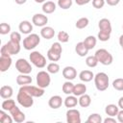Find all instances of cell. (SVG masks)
<instances>
[{
  "label": "cell",
  "mask_w": 123,
  "mask_h": 123,
  "mask_svg": "<svg viewBox=\"0 0 123 123\" xmlns=\"http://www.w3.org/2000/svg\"><path fill=\"white\" fill-rule=\"evenodd\" d=\"M29 59H30V62L37 68H43L46 65V58L38 51L31 52Z\"/></svg>",
  "instance_id": "cell-7"
},
{
  "label": "cell",
  "mask_w": 123,
  "mask_h": 123,
  "mask_svg": "<svg viewBox=\"0 0 123 123\" xmlns=\"http://www.w3.org/2000/svg\"><path fill=\"white\" fill-rule=\"evenodd\" d=\"M67 123H81V113L76 109H69L66 111Z\"/></svg>",
  "instance_id": "cell-11"
},
{
  "label": "cell",
  "mask_w": 123,
  "mask_h": 123,
  "mask_svg": "<svg viewBox=\"0 0 123 123\" xmlns=\"http://www.w3.org/2000/svg\"><path fill=\"white\" fill-rule=\"evenodd\" d=\"M16 100H17L18 104L20 106H22L23 108H31L34 105L33 96H31L29 93L22 90L21 88H19V90H18Z\"/></svg>",
  "instance_id": "cell-4"
},
{
  "label": "cell",
  "mask_w": 123,
  "mask_h": 123,
  "mask_svg": "<svg viewBox=\"0 0 123 123\" xmlns=\"http://www.w3.org/2000/svg\"><path fill=\"white\" fill-rule=\"evenodd\" d=\"M20 88L22 90L26 91L27 93H29L33 97H41L44 94V88H41L37 86H36L26 85V86H21Z\"/></svg>",
  "instance_id": "cell-10"
},
{
  "label": "cell",
  "mask_w": 123,
  "mask_h": 123,
  "mask_svg": "<svg viewBox=\"0 0 123 123\" xmlns=\"http://www.w3.org/2000/svg\"><path fill=\"white\" fill-rule=\"evenodd\" d=\"M47 71L51 74H57L60 71V65L55 62H50L49 64H47Z\"/></svg>",
  "instance_id": "cell-36"
},
{
  "label": "cell",
  "mask_w": 123,
  "mask_h": 123,
  "mask_svg": "<svg viewBox=\"0 0 123 123\" xmlns=\"http://www.w3.org/2000/svg\"><path fill=\"white\" fill-rule=\"evenodd\" d=\"M88 48L85 45L84 41H81V42H78L76 45H75V52L77 53L78 56L80 57H85L87 55L88 53Z\"/></svg>",
  "instance_id": "cell-21"
},
{
  "label": "cell",
  "mask_w": 123,
  "mask_h": 123,
  "mask_svg": "<svg viewBox=\"0 0 123 123\" xmlns=\"http://www.w3.org/2000/svg\"><path fill=\"white\" fill-rule=\"evenodd\" d=\"M20 43H16L13 42L12 40H9L6 44H4L1 47L0 50V54L1 55H16L20 52Z\"/></svg>",
  "instance_id": "cell-3"
},
{
  "label": "cell",
  "mask_w": 123,
  "mask_h": 123,
  "mask_svg": "<svg viewBox=\"0 0 123 123\" xmlns=\"http://www.w3.org/2000/svg\"><path fill=\"white\" fill-rule=\"evenodd\" d=\"M40 36L45 39H51L55 36V30L50 26H44L40 30Z\"/></svg>",
  "instance_id": "cell-19"
},
{
  "label": "cell",
  "mask_w": 123,
  "mask_h": 123,
  "mask_svg": "<svg viewBox=\"0 0 123 123\" xmlns=\"http://www.w3.org/2000/svg\"><path fill=\"white\" fill-rule=\"evenodd\" d=\"M86 91V85L84 84H77V85H74V88H73V95L75 96H81L83 94H85Z\"/></svg>",
  "instance_id": "cell-27"
},
{
  "label": "cell",
  "mask_w": 123,
  "mask_h": 123,
  "mask_svg": "<svg viewBox=\"0 0 123 123\" xmlns=\"http://www.w3.org/2000/svg\"><path fill=\"white\" fill-rule=\"evenodd\" d=\"M122 28H123V26H122Z\"/></svg>",
  "instance_id": "cell-53"
},
{
  "label": "cell",
  "mask_w": 123,
  "mask_h": 123,
  "mask_svg": "<svg viewBox=\"0 0 123 123\" xmlns=\"http://www.w3.org/2000/svg\"><path fill=\"white\" fill-rule=\"evenodd\" d=\"M27 0H14V2L18 5H22V4H25Z\"/></svg>",
  "instance_id": "cell-49"
},
{
  "label": "cell",
  "mask_w": 123,
  "mask_h": 123,
  "mask_svg": "<svg viewBox=\"0 0 123 123\" xmlns=\"http://www.w3.org/2000/svg\"><path fill=\"white\" fill-rule=\"evenodd\" d=\"M95 57L97 58L98 62L100 63H102L103 65H110L113 62V58H112V55L106 49L104 48H101V49H98L96 52H95Z\"/></svg>",
  "instance_id": "cell-5"
},
{
  "label": "cell",
  "mask_w": 123,
  "mask_h": 123,
  "mask_svg": "<svg viewBox=\"0 0 123 123\" xmlns=\"http://www.w3.org/2000/svg\"><path fill=\"white\" fill-rule=\"evenodd\" d=\"M36 80H37V86L41 87V88H46L49 86L50 83H51V78H50V75H49V72L48 71H39L37 74V77H36Z\"/></svg>",
  "instance_id": "cell-8"
},
{
  "label": "cell",
  "mask_w": 123,
  "mask_h": 123,
  "mask_svg": "<svg viewBox=\"0 0 123 123\" xmlns=\"http://www.w3.org/2000/svg\"><path fill=\"white\" fill-rule=\"evenodd\" d=\"M15 68L21 74H30L33 70L31 63L25 59H18L15 62Z\"/></svg>",
  "instance_id": "cell-9"
},
{
  "label": "cell",
  "mask_w": 123,
  "mask_h": 123,
  "mask_svg": "<svg viewBox=\"0 0 123 123\" xmlns=\"http://www.w3.org/2000/svg\"><path fill=\"white\" fill-rule=\"evenodd\" d=\"M104 123H116V119L112 116H109L106 119H104Z\"/></svg>",
  "instance_id": "cell-45"
},
{
  "label": "cell",
  "mask_w": 123,
  "mask_h": 123,
  "mask_svg": "<svg viewBox=\"0 0 123 123\" xmlns=\"http://www.w3.org/2000/svg\"><path fill=\"white\" fill-rule=\"evenodd\" d=\"M13 121V118L12 115H8L4 110L0 111V122L1 123H12Z\"/></svg>",
  "instance_id": "cell-34"
},
{
  "label": "cell",
  "mask_w": 123,
  "mask_h": 123,
  "mask_svg": "<svg viewBox=\"0 0 123 123\" xmlns=\"http://www.w3.org/2000/svg\"><path fill=\"white\" fill-rule=\"evenodd\" d=\"M112 87L115 90L122 91L123 90V79L122 78H117L112 82Z\"/></svg>",
  "instance_id": "cell-39"
},
{
  "label": "cell",
  "mask_w": 123,
  "mask_h": 123,
  "mask_svg": "<svg viewBox=\"0 0 123 123\" xmlns=\"http://www.w3.org/2000/svg\"><path fill=\"white\" fill-rule=\"evenodd\" d=\"M79 78L82 82L87 83V82H90L92 79H94V74L90 70H83L80 72Z\"/></svg>",
  "instance_id": "cell-24"
},
{
  "label": "cell",
  "mask_w": 123,
  "mask_h": 123,
  "mask_svg": "<svg viewBox=\"0 0 123 123\" xmlns=\"http://www.w3.org/2000/svg\"><path fill=\"white\" fill-rule=\"evenodd\" d=\"M73 4L72 0H58V6L62 10L69 9Z\"/></svg>",
  "instance_id": "cell-37"
},
{
  "label": "cell",
  "mask_w": 123,
  "mask_h": 123,
  "mask_svg": "<svg viewBox=\"0 0 123 123\" xmlns=\"http://www.w3.org/2000/svg\"><path fill=\"white\" fill-rule=\"evenodd\" d=\"M106 1L105 0H92V6L95 8V9H102L105 5Z\"/></svg>",
  "instance_id": "cell-43"
},
{
  "label": "cell",
  "mask_w": 123,
  "mask_h": 123,
  "mask_svg": "<svg viewBox=\"0 0 123 123\" xmlns=\"http://www.w3.org/2000/svg\"><path fill=\"white\" fill-rule=\"evenodd\" d=\"M10 113L12 115V117L13 118V121H15L16 123H22L23 121H25V114L24 112H22L19 108L17 106H14L11 111Z\"/></svg>",
  "instance_id": "cell-13"
},
{
  "label": "cell",
  "mask_w": 123,
  "mask_h": 123,
  "mask_svg": "<svg viewBox=\"0 0 123 123\" xmlns=\"http://www.w3.org/2000/svg\"><path fill=\"white\" fill-rule=\"evenodd\" d=\"M116 116H117V120H118L120 123H123V110L119 111Z\"/></svg>",
  "instance_id": "cell-47"
},
{
  "label": "cell",
  "mask_w": 123,
  "mask_h": 123,
  "mask_svg": "<svg viewBox=\"0 0 123 123\" xmlns=\"http://www.w3.org/2000/svg\"><path fill=\"white\" fill-rule=\"evenodd\" d=\"M119 44H120L121 47H123V35H121L119 37Z\"/></svg>",
  "instance_id": "cell-50"
},
{
  "label": "cell",
  "mask_w": 123,
  "mask_h": 123,
  "mask_svg": "<svg viewBox=\"0 0 123 123\" xmlns=\"http://www.w3.org/2000/svg\"><path fill=\"white\" fill-rule=\"evenodd\" d=\"M98 60H97V58L95 57V55L94 56H88V57H86V64L88 66V67H95V66H97V64H98Z\"/></svg>",
  "instance_id": "cell-33"
},
{
  "label": "cell",
  "mask_w": 123,
  "mask_h": 123,
  "mask_svg": "<svg viewBox=\"0 0 123 123\" xmlns=\"http://www.w3.org/2000/svg\"><path fill=\"white\" fill-rule=\"evenodd\" d=\"M40 42V37L37 34H29L23 39V47L26 50H33Z\"/></svg>",
  "instance_id": "cell-6"
},
{
  "label": "cell",
  "mask_w": 123,
  "mask_h": 123,
  "mask_svg": "<svg viewBox=\"0 0 123 123\" xmlns=\"http://www.w3.org/2000/svg\"><path fill=\"white\" fill-rule=\"evenodd\" d=\"M63 101H62V98L60 96V95H54L52 97H50V99L48 100V105L51 109H54V110H57L59 108L62 107Z\"/></svg>",
  "instance_id": "cell-16"
},
{
  "label": "cell",
  "mask_w": 123,
  "mask_h": 123,
  "mask_svg": "<svg viewBox=\"0 0 123 123\" xmlns=\"http://www.w3.org/2000/svg\"><path fill=\"white\" fill-rule=\"evenodd\" d=\"M41 9H42V12L46 14L52 13L56 11V4L53 1H46L43 3Z\"/></svg>",
  "instance_id": "cell-23"
},
{
  "label": "cell",
  "mask_w": 123,
  "mask_h": 123,
  "mask_svg": "<svg viewBox=\"0 0 123 123\" xmlns=\"http://www.w3.org/2000/svg\"><path fill=\"white\" fill-rule=\"evenodd\" d=\"M32 22L37 27H44L48 22V17L43 13H36L32 17Z\"/></svg>",
  "instance_id": "cell-12"
},
{
  "label": "cell",
  "mask_w": 123,
  "mask_h": 123,
  "mask_svg": "<svg viewBox=\"0 0 123 123\" xmlns=\"http://www.w3.org/2000/svg\"><path fill=\"white\" fill-rule=\"evenodd\" d=\"M97 37L101 41H108L110 39V37H111V34L110 33H107V32L99 31L98 32V35H97Z\"/></svg>",
  "instance_id": "cell-40"
},
{
  "label": "cell",
  "mask_w": 123,
  "mask_h": 123,
  "mask_svg": "<svg viewBox=\"0 0 123 123\" xmlns=\"http://www.w3.org/2000/svg\"><path fill=\"white\" fill-rule=\"evenodd\" d=\"M84 43H85V45L88 48V50L93 49V48L96 46L97 38H96L95 37H93V36H88V37H86L85 38Z\"/></svg>",
  "instance_id": "cell-29"
},
{
  "label": "cell",
  "mask_w": 123,
  "mask_h": 123,
  "mask_svg": "<svg viewBox=\"0 0 123 123\" xmlns=\"http://www.w3.org/2000/svg\"><path fill=\"white\" fill-rule=\"evenodd\" d=\"M35 2H37V3H44L45 0H35Z\"/></svg>",
  "instance_id": "cell-51"
},
{
  "label": "cell",
  "mask_w": 123,
  "mask_h": 123,
  "mask_svg": "<svg viewBox=\"0 0 123 123\" xmlns=\"http://www.w3.org/2000/svg\"><path fill=\"white\" fill-rule=\"evenodd\" d=\"M32 77L29 76V74H19L16 77V84L21 86H26V85H30L32 83Z\"/></svg>",
  "instance_id": "cell-20"
},
{
  "label": "cell",
  "mask_w": 123,
  "mask_h": 123,
  "mask_svg": "<svg viewBox=\"0 0 123 123\" xmlns=\"http://www.w3.org/2000/svg\"><path fill=\"white\" fill-rule=\"evenodd\" d=\"M58 40L62 43H65L69 40V35L65 31H60L58 33Z\"/></svg>",
  "instance_id": "cell-38"
},
{
  "label": "cell",
  "mask_w": 123,
  "mask_h": 123,
  "mask_svg": "<svg viewBox=\"0 0 123 123\" xmlns=\"http://www.w3.org/2000/svg\"><path fill=\"white\" fill-rule=\"evenodd\" d=\"M11 32V26L8 23H1L0 24V34L1 35H7Z\"/></svg>",
  "instance_id": "cell-42"
},
{
  "label": "cell",
  "mask_w": 123,
  "mask_h": 123,
  "mask_svg": "<svg viewBox=\"0 0 123 123\" xmlns=\"http://www.w3.org/2000/svg\"><path fill=\"white\" fill-rule=\"evenodd\" d=\"M12 87L10 86H3L0 88V96L3 99H9L12 96Z\"/></svg>",
  "instance_id": "cell-25"
},
{
  "label": "cell",
  "mask_w": 123,
  "mask_h": 123,
  "mask_svg": "<svg viewBox=\"0 0 123 123\" xmlns=\"http://www.w3.org/2000/svg\"><path fill=\"white\" fill-rule=\"evenodd\" d=\"M122 49H123V47H122Z\"/></svg>",
  "instance_id": "cell-52"
},
{
  "label": "cell",
  "mask_w": 123,
  "mask_h": 123,
  "mask_svg": "<svg viewBox=\"0 0 123 123\" xmlns=\"http://www.w3.org/2000/svg\"><path fill=\"white\" fill-rule=\"evenodd\" d=\"M118 107H119L121 110H123V96L120 97L119 100H118Z\"/></svg>",
  "instance_id": "cell-48"
},
{
  "label": "cell",
  "mask_w": 123,
  "mask_h": 123,
  "mask_svg": "<svg viewBox=\"0 0 123 123\" xmlns=\"http://www.w3.org/2000/svg\"><path fill=\"white\" fill-rule=\"evenodd\" d=\"M98 27H99V31H103V32L111 34V24L108 18L100 19L98 22Z\"/></svg>",
  "instance_id": "cell-17"
},
{
  "label": "cell",
  "mask_w": 123,
  "mask_h": 123,
  "mask_svg": "<svg viewBox=\"0 0 123 123\" xmlns=\"http://www.w3.org/2000/svg\"><path fill=\"white\" fill-rule=\"evenodd\" d=\"M101 122H102V117L98 113H91L86 119V123H101Z\"/></svg>",
  "instance_id": "cell-35"
},
{
  "label": "cell",
  "mask_w": 123,
  "mask_h": 123,
  "mask_svg": "<svg viewBox=\"0 0 123 123\" xmlns=\"http://www.w3.org/2000/svg\"><path fill=\"white\" fill-rule=\"evenodd\" d=\"M118 111H119V107L116 106V105H114V104H109L105 108V112L109 116L114 117L115 115H117Z\"/></svg>",
  "instance_id": "cell-26"
},
{
  "label": "cell",
  "mask_w": 123,
  "mask_h": 123,
  "mask_svg": "<svg viewBox=\"0 0 123 123\" xmlns=\"http://www.w3.org/2000/svg\"><path fill=\"white\" fill-rule=\"evenodd\" d=\"M91 104V98L88 94H83L80 96L79 98V105L82 107V108H87L89 107Z\"/></svg>",
  "instance_id": "cell-28"
},
{
  "label": "cell",
  "mask_w": 123,
  "mask_h": 123,
  "mask_svg": "<svg viewBox=\"0 0 123 123\" xmlns=\"http://www.w3.org/2000/svg\"><path fill=\"white\" fill-rule=\"evenodd\" d=\"M18 29L19 31L24 34V35H29L31 34V32L33 31V25L30 21L28 20H23L19 23V26H18Z\"/></svg>",
  "instance_id": "cell-18"
},
{
  "label": "cell",
  "mask_w": 123,
  "mask_h": 123,
  "mask_svg": "<svg viewBox=\"0 0 123 123\" xmlns=\"http://www.w3.org/2000/svg\"><path fill=\"white\" fill-rule=\"evenodd\" d=\"M62 47L60 41L54 42L51 45L50 49L47 51V58L51 62H58L62 57Z\"/></svg>",
  "instance_id": "cell-2"
},
{
  "label": "cell",
  "mask_w": 123,
  "mask_h": 123,
  "mask_svg": "<svg viewBox=\"0 0 123 123\" xmlns=\"http://www.w3.org/2000/svg\"><path fill=\"white\" fill-rule=\"evenodd\" d=\"M62 76L68 81H72L77 77V71L73 66H65L62 69Z\"/></svg>",
  "instance_id": "cell-15"
},
{
  "label": "cell",
  "mask_w": 123,
  "mask_h": 123,
  "mask_svg": "<svg viewBox=\"0 0 123 123\" xmlns=\"http://www.w3.org/2000/svg\"><path fill=\"white\" fill-rule=\"evenodd\" d=\"M10 40L16 42V43H20L21 41V35L18 32H12L10 35Z\"/></svg>",
  "instance_id": "cell-41"
},
{
  "label": "cell",
  "mask_w": 123,
  "mask_h": 123,
  "mask_svg": "<svg viewBox=\"0 0 123 123\" xmlns=\"http://www.w3.org/2000/svg\"><path fill=\"white\" fill-rule=\"evenodd\" d=\"M14 106H15V102H14V100H12V99H11V98L6 99L5 101H3L2 105H1L2 110H4V111H10Z\"/></svg>",
  "instance_id": "cell-31"
},
{
  "label": "cell",
  "mask_w": 123,
  "mask_h": 123,
  "mask_svg": "<svg viewBox=\"0 0 123 123\" xmlns=\"http://www.w3.org/2000/svg\"><path fill=\"white\" fill-rule=\"evenodd\" d=\"M105 1H106V3H107L108 5H110V6H116V5H118L119 2H120V0H105Z\"/></svg>",
  "instance_id": "cell-44"
},
{
  "label": "cell",
  "mask_w": 123,
  "mask_h": 123,
  "mask_svg": "<svg viewBox=\"0 0 123 123\" xmlns=\"http://www.w3.org/2000/svg\"><path fill=\"white\" fill-rule=\"evenodd\" d=\"M91 0H75V3L79 6H83V5H86L87 3H89Z\"/></svg>",
  "instance_id": "cell-46"
},
{
  "label": "cell",
  "mask_w": 123,
  "mask_h": 123,
  "mask_svg": "<svg viewBox=\"0 0 123 123\" xmlns=\"http://www.w3.org/2000/svg\"><path fill=\"white\" fill-rule=\"evenodd\" d=\"M12 60L10 55H1L0 56V71L6 72L12 65Z\"/></svg>",
  "instance_id": "cell-14"
},
{
  "label": "cell",
  "mask_w": 123,
  "mask_h": 123,
  "mask_svg": "<svg viewBox=\"0 0 123 123\" xmlns=\"http://www.w3.org/2000/svg\"><path fill=\"white\" fill-rule=\"evenodd\" d=\"M73 88H74V84H72L71 81H68V80L63 83L62 87V92L65 93V94H67V95L73 93Z\"/></svg>",
  "instance_id": "cell-30"
},
{
  "label": "cell",
  "mask_w": 123,
  "mask_h": 123,
  "mask_svg": "<svg viewBox=\"0 0 123 123\" xmlns=\"http://www.w3.org/2000/svg\"><path fill=\"white\" fill-rule=\"evenodd\" d=\"M94 85L97 90H106L109 87V76L105 72H98L94 76Z\"/></svg>",
  "instance_id": "cell-1"
},
{
  "label": "cell",
  "mask_w": 123,
  "mask_h": 123,
  "mask_svg": "<svg viewBox=\"0 0 123 123\" xmlns=\"http://www.w3.org/2000/svg\"><path fill=\"white\" fill-rule=\"evenodd\" d=\"M88 23H89V20L87 17H81L76 21L75 26L77 29H84L88 25Z\"/></svg>",
  "instance_id": "cell-32"
},
{
  "label": "cell",
  "mask_w": 123,
  "mask_h": 123,
  "mask_svg": "<svg viewBox=\"0 0 123 123\" xmlns=\"http://www.w3.org/2000/svg\"><path fill=\"white\" fill-rule=\"evenodd\" d=\"M63 104L66 108L71 109L77 106V104H79V99H77V96L75 95H68L64 100H63Z\"/></svg>",
  "instance_id": "cell-22"
}]
</instances>
